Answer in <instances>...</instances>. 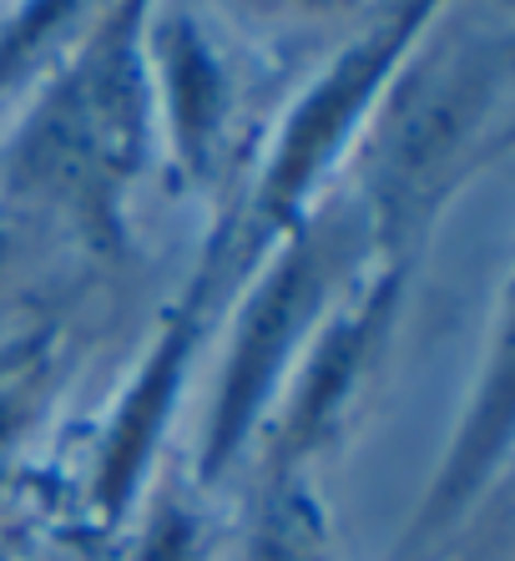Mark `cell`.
I'll return each instance as SVG.
<instances>
[{"label":"cell","mask_w":515,"mask_h":561,"mask_svg":"<svg viewBox=\"0 0 515 561\" xmlns=\"http://www.w3.org/2000/svg\"><path fill=\"white\" fill-rule=\"evenodd\" d=\"M298 288H304V268L288 263L284 274H278V284H273L268 294L253 304V313H248L243 344H238V359H232L228 394H222V410H218V440H213L218 456L232 445V435L248 425L258 394H263V385H268L273 359L284 354L288 329H294V313H298Z\"/></svg>","instance_id":"6da1fadb"},{"label":"cell","mask_w":515,"mask_h":561,"mask_svg":"<svg viewBox=\"0 0 515 561\" xmlns=\"http://www.w3.org/2000/svg\"><path fill=\"white\" fill-rule=\"evenodd\" d=\"M389 46H400V36H394V31L374 41V46L359 56V61H348L344 71H339V77L329 81V87H323V92L313 96L309 106H304V117H298L294 137H288V147H284V162H278V178H273V193H278V203H288V197L304 187V178L319 168V157L329 152L334 131L344 127V117L354 112V102L369 92L374 71L385 66V51H389Z\"/></svg>","instance_id":"7a4b0ae2"},{"label":"cell","mask_w":515,"mask_h":561,"mask_svg":"<svg viewBox=\"0 0 515 561\" xmlns=\"http://www.w3.org/2000/svg\"><path fill=\"white\" fill-rule=\"evenodd\" d=\"M253 561H323L319 531L309 526L304 506H284L278 516H268V531L258 541Z\"/></svg>","instance_id":"3957f363"},{"label":"cell","mask_w":515,"mask_h":561,"mask_svg":"<svg viewBox=\"0 0 515 561\" xmlns=\"http://www.w3.org/2000/svg\"><path fill=\"white\" fill-rule=\"evenodd\" d=\"M66 5H77V0H36V11H26V21H21V26L11 31V41H5V51H0V66H11L15 56L31 46V41H41V31L52 26V21L66 11Z\"/></svg>","instance_id":"277c9868"}]
</instances>
